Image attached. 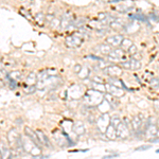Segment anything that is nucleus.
Returning <instances> with one entry per match:
<instances>
[{
	"label": "nucleus",
	"mask_w": 159,
	"mask_h": 159,
	"mask_svg": "<svg viewBox=\"0 0 159 159\" xmlns=\"http://www.w3.org/2000/svg\"><path fill=\"white\" fill-rule=\"evenodd\" d=\"M8 144L12 151H16L17 153H22V145H21V136L19 135L17 129L13 128L8 134Z\"/></svg>",
	"instance_id": "f257e3e1"
},
{
	"label": "nucleus",
	"mask_w": 159,
	"mask_h": 159,
	"mask_svg": "<svg viewBox=\"0 0 159 159\" xmlns=\"http://www.w3.org/2000/svg\"><path fill=\"white\" fill-rule=\"evenodd\" d=\"M103 100H104V95L102 92L95 90V89H89L84 96L85 104L89 106H98Z\"/></svg>",
	"instance_id": "f03ea898"
},
{
	"label": "nucleus",
	"mask_w": 159,
	"mask_h": 159,
	"mask_svg": "<svg viewBox=\"0 0 159 159\" xmlns=\"http://www.w3.org/2000/svg\"><path fill=\"white\" fill-rule=\"evenodd\" d=\"M21 145H22V150L25 153H28L33 156L42 155V149L33 143L26 136H21Z\"/></svg>",
	"instance_id": "7ed1b4c3"
},
{
	"label": "nucleus",
	"mask_w": 159,
	"mask_h": 159,
	"mask_svg": "<svg viewBox=\"0 0 159 159\" xmlns=\"http://www.w3.org/2000/svg\"><path fill=\"white\" fill-rule=\"evenodd\" d=\"M108 56V61L109 62H121L123 63L125 61H127L126 59V54L122 49H112V51L110 52Z\"/></svg>",
	"instance_id": "20e7f679"
},
{
	"label": "nucleus",
	"mask_w": 159,
	"mask_h": 159,
	"mask_svg": "<svg viewBox=\"0 0 159 159\" xmlns=\"http://www.w3.org/2000/svg\"><path fill=\"white\" fill-rule=\"evenodd\" d=\"M74 15L71 13V12L67 11L66 13L63 15V17L61 18V28L62 30H66V29H68L69 26L73 25L74 22Z\"/></svg>",
	"instance_id": "39448f33"
},
{
	"label": "nucleus",
	"mask_w": 159,
	"mask_h": 159,
	"mask_svg": "<svg viewBox=\"0 0 159 159\" xmlns=\"http://www.w3.org/2000/svg\"><path fill=\"white\" fill-rule=\"evenodd\" d=\"M83 37L81 36V34H73L70 35L66 38V46L69 48H76L80 47L83 43Z\"/></svg>",
	"instance_id": "423d86ee"
},
{
	"label": "nucleus",
	"mask_w": 159,
	"mask_h": 159,
	"mask_svg": "<svg viewBox=\"0 0 159 159\" xmlns=\"http://www.w3.org/2000/svg\"><path fill=\"white\" fill-rule=\"evenodd\" d=\"M105 73L107 74L109 78H116L119 79V76L122 74V68L120 66H117V65H108L107 67L104 69Z\"/></svg>",
	"instance_id": "0eeeda50"
},
{
	"label": "nucleus",
	"mask_w": 159,
	"mask_h": 159,
	"mask_svg": "<svg viewBox=\"0 0 159 159\" xmlns=\"http://www.w3.org/2000/svg\"><path fill=\"white\" fill-rule=\"evenodd\" d=\"M96 123H97V126L98 128L100 129L101 132H105L106 128L108 127V125L110 124V117L108 114H103L101 117L98 118V120L96 121Z\"/></svg>",
	"instance_id": "6e6552de"
},
{
	"label": "nucleus",
	"mask_w": 159,
	"mask_h": 159,
	"mask_svg": "<svg viewBox=\"0 0 159 159\" xmlns=\"http://www.w3.org/2000/svg\"><path fill=\"white\" fill-rule=\"evenodd\" d=\"M121 67H123L124 69H128V70H139L141 68V63L138 59L131 57L127 61L121 63Z\"/></svg>",
	"instance_id": "1a4fd4ad"
},
{
	"label": "nucleus",
	"mask_w": 159,
	"mask_h": 159,
	"mask_svg": "<svg viewBox=\"0 0 159 159\" xmlns=\"http://www.w3.org/2000/svg\"><path fill=\"white\" fill-rule=\"evenodd\" d=\"M105 89L108 92V95H110L114 98H121L124 96V90L121 87H116V86L110 85V84H106Z\"/></svg>",
	"instance_id": "9d476101"
},
{
	"label": "nucleus",
	"mask_w": 159,
	"mask_h": 159,
	"mask_svg": "<svg viewBox=\"0 0 159 159\" xmlns=\"http://www.w3.org/2000/svg\"><path fill=\"white\" fill-rule=\"evenodd\" d=\"M13 157L12 150L8 143L0 141V159H11Z\"/></svg>",
	"instance_id": "9b49d317"
},
{
	"label": "nucleus",
	"mask_w": 159,
	"mask_h": 159,
	"mask_svg": "<svg viewBox=\"0 0 159 159\" xmlns=\"http://www.w3.org/2000/svg\"><path fill=\"white\" fill-rule=\"evenodd\" d=\"M25 136L28 137V138L30 139V140L32 141L34 144H36L38 148H40V149L43 148V144L40 143V141H39V139H38V136H37V134H36V132L33 131L31 127L26 126L25 128Z\"/></svg>",
	"instance_id": "f8f14e48"
},
{
	"label": "nucleus",
	"mask_w": 159,
	"mask_h": 159,
	"mask_svg": "<svg viewBox=\"0 0 159 159\" xmlns=\"http://www.w3.org/2000/svg\"><path fill=\"white\" fill-rule=\"evenodd\" d=\"M123 39H124L123 35H121V34L112 35V36H108V37L106 38V44H108L112 48V47H119Z\"/></svg>",
	"instance_id": "ddd939ff"
},
{
	"label": "nucleus",
	"mask_w": 159,
	"mask_h": 159,
	"mask_svg": "<svg viewBox=\"0 0 159 159\" xmlns=\"http://www.w3.org/2000/svg\"><path fill=\"white\" fill-rule=\"evenodd\" d=\"M129 131L131 129L125 125L123 122L116 128V134H117V138L119 139H126L129 136Z\"/></svg>",
	"instance_id": "4468645a"
},
{
	"label": "nucleus",
	"mask_w": 159,
	"mask_h": 159,
	"mask_svg": "<svg viewBox=\"0 0 159 159\" xmlns=\"http://www.w3.org/2000/svg\"><path fill=\"white\" fill-rule=\"evenodd\" d=\"M35 132H36V134H37L40 143L43 144V146H46V148H48V149H53L52 143H51V141H50V138L45 134L44 132L40 131V129H36Z\"/></svg>",
	"instance_id": "2eb2a0df"
},
{
	"label": "nucleus",
	"mask_w": 159,
	"mask_h": 159,
	"mask_svg": "<svg viewBox=\"0 0 159 159\" xmlns=\"http://www.w3.org/2000/svg\"><path fill=\"white\" fill-rule=\"evenodd\" d=\"M72 131L78 136H82L83 134H85V125L82 121H76L72 125Z\"/></svg>",
	"instance_id": "dca6fc26"
},
{
	"label": "nucleus",
	"mask_w": 159,
	"mask_h": 159,
	"mask_svg": "<svg viewBox=\"0 0 159 159\" xmlns=\"http://www.w3.org/2000/svg\"><path fill=\"white\" fill-rule=\"evenodd\" d=\"M96 51L103 55H109L110 52L112 51V48L108 44H100L96 47Z\"/></svg>",
	"instance_id": "f3484780"
},
{
	"label": "nucleus",
	"mask_w": 159,
	"mask_h": 159,
	"mask_svg": "<svg viewBox=\"0 0 159 159\" xmlns=\"http://www.w3.org/2000/svg\"><path fill=\"white\" fill-rule=\"evenodd\" d=\"M36 84H37V74L35 72H31L26 78L25 86H35Z\"/></svg>",
	"instance_id": "a211bd4d"
},
{
	"label": "nucleus",
	"mask_w": 159,
	"mask_h": 159,
	"mask_svg": "<svg viewBox=\"0 0 159 159\" xmlns=\"http://www.w3.org/2000/svg\"><path fill=\"white\" fill-rule=\"evenodd\" d=\"M158 127L157 125H146L145 127V131H144V135L148 137L149 139H151L152 137H155L156 136V132H157Z\"/></svg>",
	"instance_id": "6ab92c4d"
},
{
	"label": "nucleus",
	"mask_w": 159,
	"mask_h": 159,
	"mask_svg": "<svg viewBox=\"0 0 159 159\" xmlns=\"http://www.w3.org/2000/svg\"><path fill=\"white\" fill-rule=\"evenodd\" d=\"M105 136L107 137L108 140H116L117 139V134H116V128L112 124L108 125V127L105 131Z\"/></svg>",
	"instance_id": "aec40b11"
},
{
	"label": "nucleus",
	"mask_w": 159,
	"mask_h": 159,
	"mask_svg": "<svg viewBox=\"0 0 159 159\" xmlns=\"http://www.w3.org/2000/svg\"><path fill=\"white\" fill-rule=\"evenodd\" d=\"M97 107L99 108V110H100L103 115V114H108V112H109L110 108H112V105H110L109 103H108L107 101L104 99V100H103L102 102L97 106Z\"/></svg>",
	"instance_id": "412c9836"
},
{
	"label": "nucleus",
	"mask_w": 159,
	"mask_h": 159,
	"mask_svg": "<svg viewBox=\"0 0 159 159\" xmlns=\"http://www.w3.org/2000/svg\"><path fill=\"white\" fill-rule=\"evenodd\" d=\"M8 79L10 80H12V81H14V82H19L21 80V72L20 71H17V70H15V71H11L10 73L8 74V76H6Z\"/></svg>",
	"instance_id": "4be33fe9"
},
{
	"label": "nucleus",
	"mask_w": 159,
	"mask_h": 159,
	"mask_svg": "<svg viewBox=\"0 0 159 159\" xmlns=\"http://www.w3.org/2000/svg\"><path fill=\"white\" fill-rule=\"evenodd\" d=\"M34 20H35V22L37 23V25L43 26L45 23V21H46V14H44L43 12H38V13L35 15Z\"/></svg>",
	"instance_id": "5701e85b"
},
{
	"label": "nucleus",
	"mask_w": 159,
	"mask_h": 159,
	"mask_svg": "<svg viewBox=\"0 0 159 159\" xmlns=\"http://www.w3.org/2000/svg\"><path fill=\"white\" fill-rule=\"evenodd\" d=\"M72 89H74V92L68 93L69 97H70L71 99L79 98L80 96L82 95V88H81V86H79V85H73V86H72Z\"/></svg>",
	"instance_id": "b1692460"
},
{
	"label": "nucleus",
	"mask_w": 159,
	"mask_h": 159,
	"mask_svg": "<svg viewBox=\"0 0 159 159\" xmlns=\"http://www.w3.org/2000/svg\"><path fill=\"white\" fill-rule=\"evenodd\" d=\"M132 45L134 44H132V42L131 39H126V38H124L120 46H121V49L123 50V51H128L129 48H131Z\"/></svg>",
	"instance_id": "393cba45"
},
{
	"label": "nucleus",
	"mask_w": 159,
	"mask_h": 159,
	"mask_svg": "<svg viewBox=\"0 0 159 159\" xmlns=\"http://www.w3.org/2000/svg\"><path fill=\"white\" fill-rule=\"evenodd\" d=\"M121 123H122V120L120 119L119 116L115 115V116H112V117H110V124H112L115 128H117V127L119 126Z\"/></svg>",
	"instance_id": "a878e982"
},
{
	"label": "nucleus",
	"mask_w": 159,
	"mask_h": 159,
	"mask_svg": "<svg viewBox=\"0 0 159 159\" xmlns=\"http://www.w3.org/2000/svg\"><path fill=\"white\" fill-rule=\"evenodd\" d=\"M89 73H90V70L87 68V67H82L81 71H80V73L78 74V75L80 76L81 79H87Z\"/></svg>",
	"instance_id": "bb28decb"
},
{
	"label": "nucleus",
	"mask_w": 159,
	"mask_h": 159,
	"mask_svg": "<svg viewBox=\"0 0 159 159\" xmlns=\"http://www.w3.org/2000/svg\"><path fill=\"white\" fill-rule=\"evenodd\" d=\"M23 90H25L26 93H28V95H31V93H34L35 91L37 90V88H36V85L35 86H25Z\"/></svg>",
	"instance_id": "cd10ccee"
},
{
	"label": "nucleus",
	"mask_w": 159,
	"mask_h": 159,
	"mask_svg": "<svg viewBox=\"0 0 159 159\" xmlns=\"http://www.w3.org/2000/svg\"><path fill=\"white\" fill-rule=\"evenodd\" d=\"M132 19H136V20H141V21H146V17L143 15H139V14H135V15H129Z\"/></svg>",
	"instance_id": "c85d7f7f"
},
{
	"label": "nucleus",
	"mask_w": 159,
	"mask_h": 159,
	"mask_svg": "<svg viewBox=\"0 0 159 159\" xmlns=\"http://www.w3.org/2000/svg\"><path fill=\"white\" fill-rule=\"evenodd\" d=\"M151 86L153 88H159V79L153 78L151 80Z\"/></svg>",
	"instance_id": "c756f323"
},
{
	"label": "nucleus",
	"mask_w": 159,
	"mask_h": 159,
	"mask_svg": "<svg viewBox=\"0 0 159 159\" xmlns=\"http://www.w3.org/2000/svg\"><path fill=\"white\" fill-rule=\"evenodd\" d=\"M151 148H152V145H150V144H148V145L138 146V148L135 149V151H137V152H140V151H146V150H150Z\"/></svg>",
	"instance_id": "7c9ffc66"
},
{
	"label": "nucleus",
	"mask_w": 159,
	"mask_h": 159,
	"mask_svg": "<svg viewBox=\"0 0 159 159\" xmlns=\"http://www.w3.org/2000/svg\"><path fill=\"white\" fill-rule=\"evenodd\" d=\"M128 53L132 55V56H134L135 54H137V48H136V46L135 45H132L131 48H129V50H128Z\"/></svg>",
	"instance_id": "2f4dec72"
},
{
	"label": "nucleus",
	"mask_w": 159,
	"mask_h": 159,
	"mask_svg": "<svg viewBox=\"0 0 159 159\" xmlns=\"http://www.w3.org/2000/svg\"><path fill=\"white\" fill-rule=\"evenodd\" d=\"M6 79H8V78H6ZM8 85L10 86V88L14 89V88H16V86H17V83L14 82V81H12V80L8 79Z\"/></svg>",
	"instance_id": "473e14b6"
},
{
	"label": "nucleus",
	"mask_w": 159,
	"mask_h": 159,
	"mask_svg": "<svg viewBox=\"0 0 159 159\" xmlns=\"http://www.w3.org/2000/svg\"><path fill=\"white\" fill-rule=\"evenodd\" d=\"M81 69H82V66H81V65H75V66H74V69H73L74 73L79 74L80 71H81Z\"/></svg>",
	"instance_id": "72a5a7b5"
},
{
	"label": "nucleus",
	"mask_w": 159,
	"mask_h": 159,
	"mask_svg": "<svg viewBox=\"0 0 159 159\" xmlns=\"http://www.w3.org/2000/svg\"><path fill=\"white\" fill-rule=\"evenodd\" d=\"M119 156V154H112V155H106L103 156V159H112V158H116Z\"/></svg>",
	"instance_id": "f704fd0d"
},
{
	"label": "nucleus",
	"mask_w": 159,
	"mask_h": 159,
	"mask_svg": "<svg viewBox=\"0 0 159 159\" xmlns=\"http://www.w3.org/2000/svg\"><path fill=\"white\" fill-rule=\"evenodd\" d=\"M89 59H97V61H99V62H101V61H103L102 59H101V57H99V56H96V55H89Z\"/></svg>",
	"instance_id": "c9c22d12"
},
{
	"label": "nucleus",
	"mask_w": 159,
	"mask_h": 159,
	"mask_svg": "<svg viewBox=\"0 0 159 159\" xmlns=\"http://www.w3.org/2000/svg\"><path fill=\"white\" fill-rule=\"evenodd\" d=\"M150 142H152V143H159V138H157V137L151 138L150 139Z\"/></svg>",
	"instance_id": "e433bc0d"
},
{
	"label": "nucleus",
	"mask_w": 159,
	"mask_h": 159,
	"mask_svg": "<svg viewBox=\"0 0 159 159\" xmlns=\"http://www.w3.org/2000/svg\"><path fill=\"white\" fill-rule=\"evenodd\" d=\"M117 2H119V0H112L109 1V3H117Z\"/></svg>",
	"instance_id": "4c0bfd02"
},
{
	"label": "nucleus",
	"mask_w": 159,
	"mask_h": 159,
	"mask_svg": "<svg viewBox=\"0 0 159 159\" xmlns=\"http://www.w3.org/2000/svg\"><path fill=\"white\" fill-rule=\"evenodd\" d=\"M155 137H157V138H159V128L157 129V132H156V136Z\"/></svg>",
	"instance_id": "58836bf2"
},
{
	"label": "nucleus",
	"mask_w": 159,
	"mask_h": 159,
	"mask_svg": "<svg viewBox=\"0 0 159 159\" xmlns=\"http://www.w3.org/2000/svg\"><path fill=\"white\" fill-rule=\"evenodd\" d=\"M156 125H157V127H158V128H159V120H158V121H157V123H156Z\"/></svg>",
	"instance_id": "ea45409f"
},
{
	"label": "nucleus",
	"mask_w": 159,
	"mask_h": 159,
	"mask_svg": "<svg viewBox=\"0 0 159 159\" xmlns=\"http://www.w3.org/2000/svg\"><path fill=\"white\" fill-rule=\"evenodd\" d=\"M156 153H157V154L159 153V149H158V150H156Z\"/></svg>",
	"instance_id": "a19ab883"
}]
</instances>
